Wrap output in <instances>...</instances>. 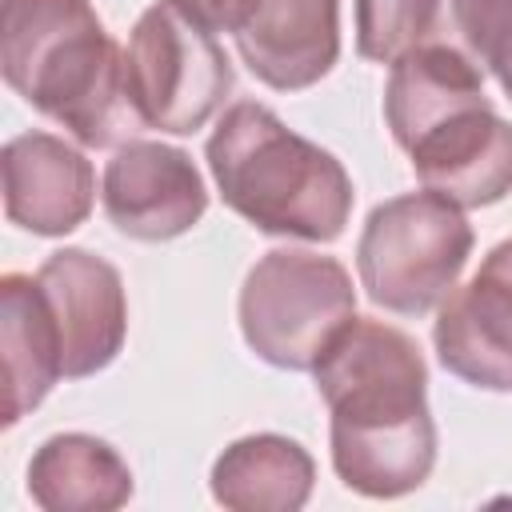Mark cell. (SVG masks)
<instances>
[{"label": "cell", "instance_id": "18", "mask_svg": "<svg viewBox=\"0 0 512 512\" xmlns=\"http://www.w3.org/2000/svg\"><path fill=\"white\" fill-rule=\"evenodd\" d=\"M504 0H432V28L428 40L436 44H452L460 48L468 60L480 64L484 56V40L496 24Z\"/></svg>", "mask_w": 512, "mask_h": 512}, {"label": "cell", "instance_id": "2", "mask_svg": "<svg viewBox=\"0 0 512 512\" xmlns=\"http://www.w3.org/2000/svg\"><path fill=\"white\" fill-rule=\"evenodd\" d=\"M0 72L84 148H120L144 128L128 100L124 48L92 0H4Z\"/></svg>", "mask_w": 512, "mask_h": 512}, {"label": "cell", "instance_id": "19", "mask_svg": "<svg viewBox=\"0 0 512 512\" xmlns=\"http://www.w3.org/2000/svg\"><path fill=\"white\" fill-rule=\"evenodd\" d=\"M480 68H488L500 84V92L512 100V0L500 4L496 12V24L484 40V56H480Z\"/></svg>", "mask_w": 512, "mask_h": 512}, {"label": "cell", "instance_id": "8", "mask_svg": "<svg viewBox=\"0 0 512 512\" xmlns=\"http://www.w3.org/2000/svg\"><path fill=\"white\" fill-rule=\"evenodd\" d=\"M36 284L56 324L64 376L84 380L108 368L128 336V296L120 272L88 248H60L36 268Z\"/></svg>", "mask_w": 512, "mask_h": 512}, {"label": "cell", "instance_id": "20", "mask_svg": "<svg viewBox=\"0 0 512 512\" xmlns=\"http://www.w3.org/2000/svg\"><path fill=\"white\" fill-rule=\"evenodd\" d=\"M180 12L200 20L208 32H232L240 16V0H172Z\"/></svg>", "mask_w": 512, "mask_h": 512}, {"label": "cell", "instance_id": "7", "mask_svg": "<svg viewBox=\"0 0 512 512\" xmlns=\"http://www.w3.org/2000/svg\"><path fill=\"white\" fill-rule=\"evenodd\" d=\"M100 204L120 236L160 244L200 224L208 212V188L184 148L132 136L104 164Z\"/></svg>", "mask_w": 512, "mask_h": 512}, {"label": "cell", "instance_id": "3", "mask_svg": "<svg viewBox=\"0 0 512 512\" xmlns=\"http://www.w3.org/2000/svg\"><path fill=\"white\" fill-rule=\"evenodd\" d=\"M204 160L224 204L264 236L332 244L348 228L356 204L348 168L292 132L268 104H228L204 144Z\"/></svg>", "mask_w": 512, "mask_h": 512}, {"label": "cell", "instance_id": "6", "mask_svg": "<svg viewBox=\"0 0 512 512\" xmlns=\"http://www.w3.org/2000/svg\"><path fill=\"white\" fill-rule=\"evenodd\" d=\"M124 84L144 128L192 136L220 112L236 76L216 32L172 0H156L128 32Z\"/></svg>", "mask_w": 512, "mask_h": 512}, {"label": "cell", "instance_id": "5", "mask_svg": "<svg viewBox=\"0 0 512 512\" xmlns=\"http://www.w3.org/2000/svg\"><path fill=\"white\" fill-rule=\"evenodd\" d=\"M352 316L356 288L348 268L308 248L264 252L240 288L244 344L284 372H312Z\"/></svg>", "mask_w": 512, "mask_h": 512}, {"label": "cell", "instance_id": "4", "mask_svg": "<svg viewBox=\"0 0 512 512\" xmlns=\"http://www.w3.org/2000/svg\"><path fill=\"white\" fill-rule=\"evenodd\" d=\"M476 232L460 204L424 188L376 204L356 240L360 288L376 308L424 316L456 288Z\"/></svg>", "mask_w": 512, "mask_h": 512}, {"label": "cell", "instance_id": "10", "mask_svg": "<svg viewBox=\"0 0 512 512\" xmlns=\"http://www.w3.org/2000/svg\"><path fill=\"white\" fill-rule=\"evenodd\" d=\"M232 40L260 84L304 92L340 60V0H240Z\"/></svg>", "mask_w": 512, "mask_h": 512}, {"label": "cell", "instance_id": "1", "mask_svg": "<svg viewBox=\"0 0 512 512\" xmlns=\"http://www.w3.org/2000/svg\"><path fill=\"white\" fill-rule=\"evenodd\" d=\"M328 404L332 468L368 500L416 492L436 464L428 364L420 344L376 316H352L312 368Z\"/></svg>", "mask_w": 512, "mask_h": 512}, {"label": "cell", "instance_id": "12", "mask_svg": "<svg viewBox=\"0 0 512 512\" xmlns=\"http://www.w3.org/2000/svg\"><path fill=\"white\" fill-rule=\"evenodd\" d=\"M4 212L32 236L76 232L96 204L92 160L52 132H20L0 148Z\"/></svg>", "mask_w": 512, "mask_h": 512}, {"label": "cell", "instance_id": "15", "mask_svg": "<svg viewBox=\"0 0 512 512\" xmlns=\"http://www.w3.org/2000/svg\"><path fill=\"white\" fill-rule=\"evenodd\" d=\"M132 488L128 460L92 432H56L28 460V496L44 512H116Z\"/></svg>", "mask_w": 512, "mask_h": 512}, {"label": "cell", "instance_id": "14", "mask_svg": "<svg viewBox=\"0 0 512 512\" xmlns=\"http://www.w3.org/2000/svg\"><path fill=\"white\" fill-rule=\"evenodd\" d=\"M0 360H4V424H20L64 376L60 340L36 276H0Z\"/></svg>", "mask_w": 512, "mask_h": 512}, {"label": "cell", "instance_id": "11", "mask_svg": "<svg viewBox=\"0 0 512 512\" xmlns=\"http://www.w3.org/2000/svg\"><path fill=\"white\" fill-rule=\"evenodd\" d=\"M404 152L416 180L460 208H488L512 192V124L492 100L444 116Z\"/></svg>", "mask_w": 512, "mask_h": 512}, {"label": "cell", "instance_id": "9", "mask_svg": "<svg viewBox=\"0 0 512 512\" xmlns=\"http://www.w3.org/2000/svg\"><path fill=\"white\" fill-rule=\"evenodd\" d=\"M432 344L464 384L512 392V236L480 260L464 288L440 300Z\"/></svg>", "mask_w": 512, "mask_h": 512}, {"label": "cell", "instance_id": "13", "mask_svg": "<svg viewBox=\"0 0 512 512\" xmlns=\"http://www.w3.org/2000/svg\"><path fill=\"white\" fill-rule=\"evenodd\" d=\"M480 100H488L484 68L452 44L424 40L392 60L384 84V120L392 128V140L408 148L420 132Z\"/></svg>", "mask_w": 512, "mask_h": 512}, {"label": "cell", "instance_id": "16", "mask_svg": "<svg viewBox=\"0 0 512 512\" xmlns=\"http://www.w3.org/2000/svg\"><path fill=\"white\" fill-rule=\"evenodd\" d=\"M212 500L232 512H296L316 484L308 448L280 432H252L232 440L212 464Z\"/></svg>", "mask_w": 512, "mask_h": 512}, {"label": "cell", "instance_id": "17", "mask_svg": "<svg viewBox=\"0 0 512 512\" xmlns=\"http://www.w3.org/2000/svg\"><path fill=\"white\" fill-rule=\"evenodd\" d=\"M432 28V0H356V52L392 64L424 44Z\"/></svg>", "mask_w": 512, "mask_h": 512}]
</instances>
